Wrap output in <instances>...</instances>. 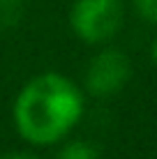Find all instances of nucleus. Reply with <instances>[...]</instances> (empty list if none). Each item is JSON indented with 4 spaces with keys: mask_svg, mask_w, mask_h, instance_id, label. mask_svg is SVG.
I'll return each mask as SVG.
<instances>
[{
    "mask_svg": "<svg viewBox=\"0 0 157 159\" xmlns=\"http://www.w3.org/2000/svg\"><path fill=\"white\" fill-rule=\"evenodd\" d=\"M83 99L72 81L60 74H39L19 92L14 125L25 141L46 145L62 139L79 122Z\"/></svg>",
    "mask_w": 157,
    "mask_h": 159,
    "instance_id": "1",
    "label": "nucleus"
},
{
    "mask_svg": "<svg viewBox=\"0 0 157 159\" xmlns=\"http://www.w3.org/2000/svg\"><path fill=\"white\" fill-rule=\"evenodd\" d=\"M74 32L88 44L113 37L122 23L120 0H76L69 14Z\"/></svg>",
    "mask_w": 157,
    "mask_h": 159,
    "instance_id": "2",
    "label": "nucleus"
},
{
    "mask_svg": "<svg viewBox=\"0 0 157 159\" xmlns=\"http://www.w3.org/2000/svg\"><path fill=\"white\" fill-rule=\"evenodd\" d=\"M132 76L129 60L118 48H106L97 58L90 60L85 69V85L95 97H111L120 92Z\"/></svg>",
    "mask_w": 157,
    "mask_h": 159,
    "instance_id": "3",
    "label": "nucleus"
},
{
    "mask_svg": "<svg viewBox=\"0 0 157 159\" xmlns=\"http://www.w3.org/2000/svg\"><path fill=\"white\" fill-rule=\"evenodd\" d=\"M56 159H99V152L88 141H74V143L65 145Z\"/></svg>",
    "mask_w": 157,
    "mask_h": 159,
    "instance_id": "4",
    "label": "nucleus"
},
{
    "mask_svg": "<svg viewBox=\"0 0 157 159\" xmlns=\"http://www.w3.org/2000/svg\"><path fill=\"white\" fill-rule=\"evenodd\" d=\"M23 16V0H0V28H14Z\"/></svg>",
    "mask_w": 157,
    "mask_h": 159,
    "instance_id": "5",
    "label": "nucleus"
},
{
    "mask_svg": "<svg viewBox=\"0 0 157 159\" xmlns=\"http://www.w3.org/2000/svg\"><path fill=\"white\" fill-rule=\"evenodd\" d=\"M136 12L150 23H157V0H134Z\"/></svg>",
    "mask_w": 157,
    "mask_h": 159,
    "instance_id": "6",
    "label": "nucleus"
},
{
    "mask_svg": "<svg viewBox=\"0 0 157 159\" xmlns=\"http://www.w3.org/2000/svg\"><path fill=\"white\" fill-rule=\"evenodd\" d=\"M0 159H32V157H28V155H16V152H9V155H2Z\"/></svg>",
    "mask_w": 157,
    "mask_h": 159,
    "instance_id": "7",
    "label": "nucleus"
},
{
    "mask_svg": "<svg viewBox=\"0 0 157 159\" xmlns=\"http://www.w3.org/2000/svg\"><path fill=\"white\" fill-rule=\"evenodd\" d=\"M150 56H153V62L157 65V39H155V44H153V48H150Z\"/></svg>",
    "mask_w": 157,
    "mask_h": 159,
    "instance_id": "8",
    "label": "nucleus"
}]
</instances>
